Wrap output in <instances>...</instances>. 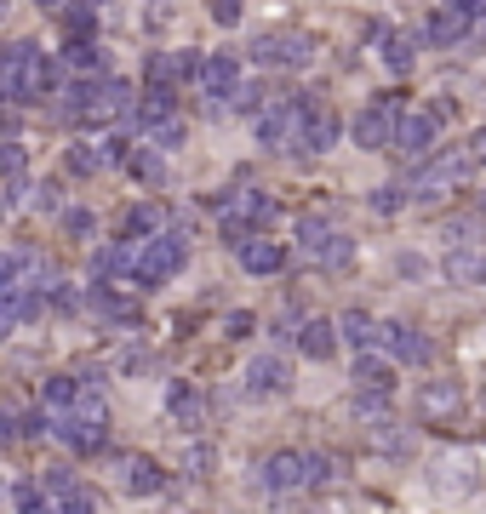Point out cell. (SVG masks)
<instances>
[{"instance_id": "cell-1", "label": "cell", "mask_w": 486, "mask_h": 514, "mask_svg": "<svg viewBox=\"0 0 486 514\" xmlns=\"http://www.w3.org/2000/svg\"><path fill=\"white\" fill-rule=\"evenodd\" d=\"M183 257H189V234H178V229L150 234V241L132 252V281H138V286H160V281H172V274L183 269Z\"/></svg>"}, {"instance_id": "cell-2", "label": "cell", "mask_w": 486, "mask_h": 514, "mask_svg": "<svg viewBox=\"0 0 486 514\" xmlns=\"http://www.w3.org/2000/svg\"><path fill=\"white\" fill-rule=\"evenodd\" d=\"M470 149H440V155H424L412 171V200H440L458 178H470Z\"/></svg>"}, {"instance_id": "cell-3", "label": "cell", "mask_w": 486, "mask_h": 514, "mask_svg": "<svg viewBox=\"0 0 486 514\" xmlns=\"http://www.w3.org/2000/svg\"><path fill=\"white\" fill-rule=\"evenodd\" d=\"M40 491H47V514H98V491L87 480H75L69 468H52L40 480Z\"/></svg>"}, {"instance_id": "cell-4", "label": "cell", "mask_w": 486, "mask_h": 514, "mask_svg": "<svg viewBox=\"0 0 486 514\" xmlns=\"http://www.w3.org/2000/svg\"><path fill=\"white\" fill-rule=\"evenodd\" d=\"M252 57H258V63H269V69H304V63L315 57V35H304V29L264 35L258 46H252Z\"/></svg>"}, {"instance_id": "cell-5", "label": "cell", "mask_w": 486, "mask_h": 514, "mask_svg": "<svg viewBox=\"0 0 486 514\" xmlns=\"http://www.w3.org/2000/svg\"><path fill=\"white\" fill-rule=\"evenodd\" d=\"M440 120H447V109H407L395 120V143L407 149L412 160H424V155H435V138H440Z\"/></svg>"}, {"instance_id": "cell-6", "label": "cell", "mask_w": 486, "mask_h": 514, "mask_svg": "<svg viewBox=\"0 0 486 514\" xmlns=\"http://www.w3.org/2000/svg\"><path fill=\"white\" fill-rule=\"evenodd\" d=\"M298 132H304V98L274 103V109L258 115V143L264 149H292L298 155Z\"/></svg>"}, {"instance_id": "cell-7", "label": "cell", "mask_w": 486, "mask_h": 514, "mask_svg": "<svg viewBox=\"0 0 486 514\" xmlns=\"http://www.w3.org/2000/svg\"><path fill=\"white\" fill-rule=\"evenodd\" d=\"M377 349H389L395 360H407V366H429L435 360V343L418 326H407V320H377Z\"/></svg>"}, {"instance_id": "cell-8", "label": "cell", "mask_w": 486, "mask_h": 514, "mask_svg": "<svg viewBox=\"0 0 486 514\" xmlns=\"http://www.w3.org/2000/svg\"><path fill=\"white\" fill-rule=\"evenodd\" d=\"M412 412L424 417V423H447V417H458V412H463V389H458V377H429V383H418Z\"/></svg>"}, {"instance_id": "cell-9", "label": "cell", "mask_w": 486, "mask_h": 514, "mask_svg": "<svg viewBox=\"0 0 486 514\" xmlns=\"http://www.w3.org/2000/svg\"><path fill=\"white\" fill-rule=\"evenodd\" d=\"M395 120H400V103L395 98H377L355 115V143L361 149H389L395 143Z\"/></svg>"}, {"instance_id": "cell-10", "label": "cell", "mask_w": 486, "mask_h": 514, "mask_svg": "<svg viewBox=\"0 0 486 514\" xmlns=\"http://www.w3.org/2000/svg\"><path fill=\"white\" fill-rule=\"evenodd\" d=\"M292 389V366H286V355H258V360H252V366H246V395L252 400H269V395H286Z\"/></svg>"}, {"instance_id": "cell-11", "label": "cell", "mask_w": 486, "mask_h": 514, "mask_svg": "<svg viewBox=\"0 0 486 514\" xmlns=\"http://www.w3.org/2000/svg\"><path fill=\"white\" fill-rule=\"evenodd\" d=\"M47 428L69 446V452H103V440H109V423H92V417H75V412L47 417Z\"/></svg>"}, {"instance_id": "cell-12", "label": "cell", "mask_w": 486, "mask_h": 514, "mask_svg": "<svg viewBox=\"0 0 486 514\" xmlns=\"http://www.w3.org/2000/svg\"><path fill=\"white\" fill-rule=\"evenodd\" d=\"M337 143V115L326 109V103L304 98V132H298V155H321V149Z\"/></svg>"}, {"instance_id": "cell-13", "label": "cell", "mask_w": 486, "mask_h": 514, "mask_svg": "<svg viewBox=\"0 0 486 514\" xmlns=\"http://www.w3.org/2000/svg\"><path fill=\"white\" fill-rule=\"evenodd\" d=\"M223 218H235L241 229H252V223H269V218H274V195H269V189H258V183H246V189H229V200H223Z\"/></svg>"}, {"instance_id": "cell-14", "label": "cell", "mask_w": 486, "mask_h": 514, "mask_svg": "<svg viewBox=\"0 0 486 514\" xmlns=\"http://www.w3.org/2000/svg\"><path fill=\"white\" fill-rule=\"evenodd\" d=\"M195 80L206 86V98H212V103H223V98L241 86V57H229V52L201 57V75H195Z\"/></svg>"}, {"instance_id": "cell-15", "label": "cell", "mask_w": 486, "mask_h": 514, "mask_svg": "<svg viewBox=\"0 0 486 514\" xmlns=\"http://www.w3.org/2000/svg\"><path fill=\"white\" fill-rule=\"evenodd\" d=\"M264 486L269 491H298V486H309V452H274L264 463Z\"/></svg>"}, {"instance_id": "cell-16", "label": "cell", "mask_w": 486, "mask_h": 514, "mask_svg": "<svg viewBox=\"0 0 486 514\" xmlns=\"http://www.w3.org/2000/svg\"><path fill=\"white\" fill-rule=\"evenodd\" d=\"M235 257H241V269L246 274H274L286 263V246L281 241H269V234H246V241L235 246Z\"/></svg>"}, {"instance_id": "cell-17", "label": "cell", "mask_w": 486, "mask_h": 514, "mask_svg": "<svg viewBox=\"0 0 486 514\" xmlns=\"http://www.w3.org/2000/svg\"><path fill=\"white\" fill-rule=\"evenodd\" d=\"M201 57H206V52H155V57H150V86L195 80V75H201Z\"/></svg>"}, {"instance_id": "cell-18", "label": "cell", "mask_w": 486, "mask_h": 514, "mask_svg": "<svg viewBox=\"0 0 486 514\" xmlns=\"http://www.w3.org/2000/svg\"><path fill=\"white\" fill-rule=\"evenodd\" d=\"M355 395L389 400L395 395V366H389V360H377V355H361V360H355Z\"/></svg>"}, {"instance_id": "cell-19", "label": "cell", "mask_w": 486, "mask_h": 514, "mask_svg": "<svg viewBox=\"0 0 486 514\" xmlns=\"http://www.w3.org/2000/svg\"><path fill=\"white\" fill-rule=\"evenodd\" d=\"M292 337H298V349L309 360H332V349H337V320H321V314L298 320V332H292Z\"/></svg>"}, {"instance_id": "cell-20", "label": "cell", "mask_w": 486, "mask_h": 514, "mask_svg": "<svg viewBox=\"0 0 486 514\" xmlns=\"http://www.w3.org/2000/svg\"><path fill=\"white\" fill-rule=\"evenodd\" d=\"M160 486H166L160 463H150V457H132V463H126V491H132V498H155Z\"/></svg>"}, {"instance_id": "cell-21", "label": "cell", "mask_w": 486, "mask_h": 514, "mask_svg": "<svg viewBox=\"0 0 486 514\" xmlns=\"http://www.w3.org/2000/svg\"><path fill=\"white\" fill-rule=\"evenodd\" d=\"M155 229H160V206H132V211H126V223H120V241L126 246H143Z\"/></svg>"}, {"instance_id": "cell-22", "label": "cell", "mask_w": 486, "mask_h": 514, "mask_svg": "<svg viewBox=\"0 0 486 514\" xmlns=\"http://www.w3.org/2000/svg\"><path fill=\"white\" fill-rule=\"evenodd\" d=\"M337 337H349L355 349L367 355V349H377V320H372V314H361V309H349L344 320H337Z\"/></svg>"}, {"instance_id": "cell-23", "label": "cell", "mask_w": 486, "mask_h": 514, "mask_svg": "<svg viewBox=\"0 0 486 514\" xmlns=\"http://www.w3.org/2000/svg\"><path fill=\"white\" fill-rule=\"evenodd\" d=\"M47 412L63 417V412H75V400H80V377H47Z\"/></svg>"}, {"instance_id": "cell-24", "label": "cell", "mask_w": 486, "mask_h": 514, "mask_svg": "<svg viewBox=\"0 0 486 514\" xmlns=\"http://www.w3.org/2000/svg\"><path fill=\"white\" fill-rule=\"evenodd\" d=\"M92 29H98L92 0H69V6H63V35H69V40H92Z\"/></svg>"}, {"instance_id": "cell-25", "label": "cell", "mask_w": 486, "mask_h": 514, "mask_svg": "<svg viewBox=\"0 0 486 514\" xmlns=\"http://www.w3.org/2000/svg\"><path fill=\"white\" fill-rule=\"evenodd\" d=\"M103 166H115L109 143H75L69 149V171H80V178H92V171H103Z\"/></svg>"}, {"instance_id": "cell-26", "label": "cell", "mask_w": 486, "mask_h": 514, "mask_svg": "<svg viewBox=\"0 0 486 514\" xmlns=\"http://www.w3.org/2000/svg\"><path fill=\"white\" fill-rule=\"evenodd\" d=\"M315 263H321V269H349V263H355V241L332 229L326 241H321V252H315Z\"/></svg>"}, {"instance_id": "cell-27", "label": "cell", "mask_w": 486, "mask_h": 514, "mask_svg": "<svg viewBox=\"0 0 486 514\" xmlns=\"http://www.w3.org/2000/svg\"><path fill=\"white\" fill-rule=\"evenodd\" d=\"M172 417H178L183 428H201V417H206V400H201L195 389H183V383H178V389H172Z\"/></svg>"}, {"instance_id": "cell-28", "label": "cell", "mask_w": 486, "mask_h": 514, "mask_svg": "<svg viewBox=\"0 0 486 514\" xmlns=\"http://www.w3.org/2000/svg\"><path fill=\"white\" fill-rule=\"evenodd\" d=\"M412 52H418V40L412 35H384V63L395 75H407L412 69Z\"/></svg>"}, {"instance_id": "cell-29", "label": "cell", "mask_w": 486, "mask_h": 514, "mask_svg": "<svg viewBox=\"0 0 486 514\" xmlns=\"http://www.w3.org/2000/svg\"><path fill=\"white\" fill-rule=\"evenodd\" d=\"M63 69H103V52L92 46V40H69V46H63Z\"/></svg>"}, {"instance_id": "cell-30", "label": "cell", "mask_w": 486, "mask_h": 514, "mask_svg": "<svg viewBox=\"0 0 486 514\" xmlns=\"http://www.w3.org/2000/svg\"><path fill=\"white\" fill-rule=\"evenodd\" d=\"M126 171H132V178H143V183H160V178H166V166H160L155 149H132V155H126Z\"/></svg>"}, {"instance_id": "cell-31", "label": "cell", "mask_w": 486, "mask_h": 514, "mask_svg": "<svg viewBox=\"0 0 486 514\" xmlns=\"http://www.w3.org/2000/svg\"><path fill=\"white\" fill-rule=\"evenodd\" d=\"M12 509L17 514H47V491H40V480H17L12 486Z\"/></svg>"}, {"instance_id": "cell-32", "label": "cell", "mask_w": 486, "mask_h": 514, "mask_svg": "<svg viewBox=\"0 0 486 514\" xmlns=\"http://www.w3.org/2000/svg\"><path fill=\"white\" fill-rule=\"evenodd\" d=\"M475 263H481V252H452L447 257V274H452V281H463V286H475Z\"/></svg>"}, {"instance_id": "cell-33", "label": "cell", "mask_w": 486, "mask_h": 514, "mask_svg": "<svg viewBox=\"0 0 486 514\" xmlns=\"http://www.w3.org/2000/svg\"><path fill=\"white\" fill-rule=\"evenodd\" d=\"M24 166H29V160H24V149L6 138V143H0V178H24Z\"/></svg>"}, {"instance_id": "cell-34", "label": "cell", "mask_w": 486, "mask_h": 514, "mask_svg": "<svg viewBox=\"0 0 486 514\" xmlns=\"http://www.w3.org/2000/svg\"><path fill=\"white\" fill-rule=\"evenodd\" d=\"M326 234H332V229H326L321 218H304V223H298V241H304V252H309V257L321 252V241H326Z\"/></svg>"}, {"instance_id": "cell-35", "label": "cell", "mask_w": 486, "mask_h": 514, "mask_svg": "<svg viewBox=\"0 0 486 514\" xmlns=\"http://www.w3.org/2000/svg\"><path fill=\"white\" fill-rule=\"evenodd\" d=\"M150 138H155L160 149H178V143H183V120L172 115V120H160V126H150Z\"/></svg>"}, {"instance_id": "cell-36", "label": "cell", "mask_w": 486, "mask_h": 514, "mask_svg": "<svg viewBox=\"0 0 486 514\" xmlns=\"http://www.w3.org/2000/svg\"><path fill=\"white\" fill-rule=\"evenodd\" d=\"M183 468H189V475H206V468H212V446H189V452H183Z\"/></svg>"}, {"instance_id": "cell-37", "label": "cell", "mask_w": 486, "mask_h": 514, "mask_svg": "<svg viewBox=\"0 0 486 514\" xmlns=\"http://www.w3.org/2000/svg\"><path fill=\"white\" fill-rule=\"evenodd\" d=\"M400 200H407V189H395V183L372 195V206H377V211H400Z\"/></svg>"}, {"instance_id": "cell-38", "label": "cell", "mask_w": 486, "mask_h": 514, "mask_svg": "<svg viewBox=\"0 0 486 514\" xmlns=\"http://www.w3.org/2000/svg\"><path fill=\"white\" fill-rule=\"evenodd\" d=\"M57 195H63L57 183H40V189H35V206H40V211H63V200H57Z\"/></svg>"}, {"instance_id": "cell-39", "label": "cell", "mask_w": 486, "mask_h": 514, "mask_svg": "<svg viewBox=\"0 0 486 514\" xmlns=\"http://www.w3.org/2000/svg\"><path fill=\"white\" fill-rule=\"evenodd\" d=\"M235 98H241L235 109H246V115H252V109H264V86H235Z\"/></svg>"}, {"instance_id": "cell-40", "label": "cell", "mask_w": 486, "mask_h": 514, "mask_svg": "<svg viewBox=\"0 0 486 514\" xmlns=\"http://www.w3.org/2000/svg\"><path fill=\"white\" fill-rule=\"evenodd\" d=\"M63 229H69V234H92L98 223H92V211H63Z\"/></svg>"}, {"instance_id": "cell-41", "label": "cell", "mask_w": 486, "mask_h": 514, "mask_svg": "<svg viewBox=\"0 0 486 514\" xmlns=\"http://www.w3.org/2000/svg\"><path fill=\"white\" fill-rule=\"evenodd\" d=\"M212 17H218V24L229 29V24H235V17H241V0H212Z\"/></svg>"}, {"instance_id": "cell-42", "label": "cell", "mask_w": 486, "mask_h": 514, "mask_svg": "<svg viewBox=\"0 0 486 514\" xmlns=\"http://www.w3.org/2000/svg\"><path fill=\"white\" fill-rule=\"evenodd\" d=\"M229 337H252V314L246 309H235V314H229V326H223Z\"/></svg>"}, {"instance_id": "cell-43", "label": "cell", "mask_w": 486, "mask_h": 514, "mask_svg": "<svg viewBox=\"0 0 486 514\" xmlns=\"http://www.w3.org/2000/svg\"><path fill=\"white\" fill-rule=\"evenodd\" d=\"M332 480V463L326 457H309V486H326Z\"/></svg>"}, {"instance_id": "cell-44", "label": "cell", "mask_w": 486, "mask_h": 514, "mask_svg": "<svg viewBox=\"0 0 486 514\" xmlns=\"http://www.w3.org/2000/svg\"><path fill=\"white\" fill-rule=\"evenodd\" d=\"M470 160H475V166H486V126H481V132L470 138Z\"/></svg>"}, {"instance_id": "cell-45", "label": "cell", "mask_w": 486, "mask_h": 514, "mask_svg": "<svg viewBox=\"0 0 486 514\" xmlns=\"http://www.w3.org/2000/svg\"><path fill=\"white\" fill-rule=\"evenodd\" d=\"M475 286H486V252H481V263H475Z\"/></svg>"}, {"instance_id": "cell-46", "label": "cell", "mask_w": 486, "mask_h": 514, "mask_svg": "<svg viewBox=\"0 0 486 514\" xmlns=\"http://www.w3.org/2000/svg\"><path fill=\"white\" fill-rule=\"evenodd\" d=\"M35 6H52V12H63V0H35Z\"/></svg>"}, {"instance_id": "cell-47", "label": "cell", "mask_w": 486, "mask_h": 514, "mask_svg": "<svg viewBox=\"0 0 486 514\" xmlns=\"http://www.w3.org/2000/svg\"><path fill=\"white\" fill-rule=\"evenodd\" d=\"M0 17H6V0H0Z\"/></svg>"}, {"instance_id": "cell-48", "label": "cell", "mask_w": 486, "mask_h": 514, "mask_svg": "<svg viewBox=\"0 0 486 514\" xmlns=\"http://www.w3.org/2000/svg\"><path fill=\"white\" fill-rule=\"evenodd\" d=\"M92 6H98V0H92Z\"/></svg>"}]
</instances>
